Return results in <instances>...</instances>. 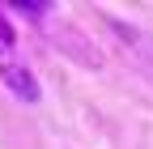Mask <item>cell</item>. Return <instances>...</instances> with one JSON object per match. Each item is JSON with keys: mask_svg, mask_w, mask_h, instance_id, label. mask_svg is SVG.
<instances>
[{"mask_svg": "<svg viewBox=\"0 0 153 149\" xmlns=\"http://www.w3.org/2000/svg\"><path fill=\"white\" fill-rule=\"evenodd\" d=\"M0 81H4V89L17 102H38L43 98V85H38L34 68L22 60V51H17V34L9 26L4 9H0Z\"/></svg>", "mask_w": 153, "mask_h": 149, "instance_id": "1", "label": "cell"}]
</instances>
